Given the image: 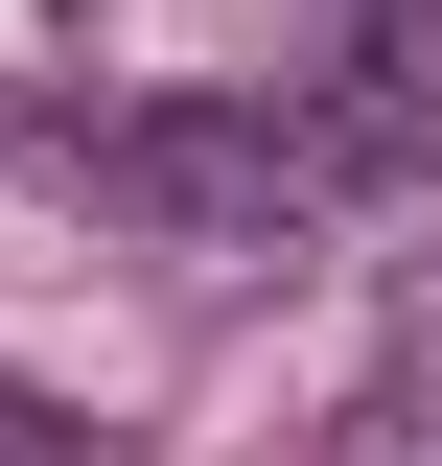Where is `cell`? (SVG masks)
I'll list each match as a JSON object with an SVG mask.
<instances>
[{"label": "cell", "instance_id": "obj_1", "mask_svg": "<svg viewBox=\"0 0 442 466\" xmlns=\"http://www.w3.org/2000/svg\"><path fill=\"white\" fill-rule=\"evenodd\" d=\"M47 187H70L94 233H140L164 280H256V257H303V233L349 210V164H326L303 94H140V116L70 94V116H47Z\"/></svg>", "mask_w": 442, "mask_h": 466}, {"label": "cell", "instance_id": "obj_2", "mask_svg": "<svg viewBox=\"0 0 442 466\" xmlns=\"http://www.w3.org/2000/svg\"><path fill=\"white\" fill-rule=\"evenodd\" d=\"M373 397H396V420L442 397V257H396V303H373Z\"/></svg>", "mask_w": 442, "mask_h": 466}, {"label": "cell", "instance_id": "obj_3", "mask_svg": "<svg viewBox=\"0 0 442 466\" xmlns=\"http://www.w3.org/2000/svg\"><path fill=\"white\" fill-rule=\"evenodd\" d=\"M0 466H164L140 420H70V397H0Z\"/></svg>", "mask_w": 442, "mask_h": 466}]
</instances>
